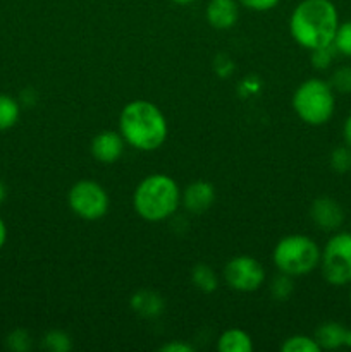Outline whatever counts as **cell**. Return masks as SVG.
I'll list each match as a JSON object with an SVG mask.
<instances>
[{
  "label": "cell",
  "mask_w": 351,
  "mask_h": 352,
  "mask_svg": "<svg viewBox=\"0 0 351 352\" xmlns=\"http://www.w3.org/2000/svg\"><path fill=\"white\" fill-rule=\"evenodd\" d=\"M339 12L332 0H301L289 19L292 40L306 50L332 45Z\"/></svg>",
  "instance_id": "obj_1"
},
{
  "label": "cell",
  "mask_w": 351,
  "mask_h": 352,
  "mask_svg": "<svg viewBox=\"0 0 351 352\" xmlns=\"http://www.w3.org/2000/svg\"><path fill=\"white\" fill-rule=\"evenodd\" d=\"M119 131L129 146L141 151L158 150L167 140V120L162 110L148 100H134L119 116Z\"/></svg>",
  "instance_id": "obj_2"
},
{
  "label": "cell",
  "mask_w": 351,
  "mask_h": 352,
  "mask_svg": "<svg viewBox=\"0 0 351 352\" xmlns=\"http://www.w3.org/2000/svg\"><path fill=\"white\" fill-rule=\"evenodd\" d=\"M181 205V191L171 175L151 174L138 184L133 195V206L147 222H162L174 215Z\"/></svg>",
  "instance_id": "obj_3"
},
{
  "label": "cell",
  "mask_w": 351,
  "mask_h": 352,
  "mask_svg": "<svg viewBox=\"0 0 351 352\" xmlns=\"http://www.w3.org/2000/svg\"><path fill=\"white\" fill-rule=\"evenodd\" d=\"M296 116L310 126H323L336 112V95L329 81L310 78L296 88L292 95Z\"/></svg>",
  "instance_id": "obj_4"
},
{
  "label": "cell",
  "mask_w": 351,
  "mask_h": 352,
  "mask_svg": "<svg viewBox=\"0 0 351 352\" xmlns=\"http://www.w3.org/2000/svg\"><path fill=\"white\" fill-rule=\"evenodd\" d=\"M320 248L312 237L303 234L286 236L275 244L274 263L281 274L289 277H303L315 270L320 265Z\"/></svg>",
  "instance_id": "obj_5"
},
{
  "label": "cell",
  "mask_w": 351,
  "mask_h": 352,
  "mask_svg": "<svg viewBox=\"0 0 351 352\" xmlns=\"http://www.w3.org/2000/svg\"><path fill=\"white\" fill-rule=\"evenodd\" d=\"M319 267L327 284L336 287L351 284V232L330 236L320 253Z\"/></svg>",
  "instance_id": "obj_6"
},
{
  "label": "cell",
  "mask_w": 351,
  "mask_h": 352,
  "mask_svg": "<svg viewBox=\"0 0 351 352\" xmlns=\"http://www.w3.org/2000/svg\"><path fill=\"white\" fill-rule=\"evenodd\" d=\"M69 208L85 220H100L109 210V195L95 181L83 179L69 189Z\"/></svg>",
  "instance_id": "obj_7"
},
{
  "label": "cell",
  "mask_w": 351,
  "mask_h": 352,
  "mask_svg": "<svg viewBox=\"0 0 351 352\" xmlns=\"http://www.w3.org/2000/svg\"><path fill=\"white\" fill-rule=\"evenodd\" d=\"M224 278L234 291L253 292L264 284L265 270L260 261L253 256L241 254L227 261L224 267Z\"/></svg>",
  "instance_id": "obj_8"
},
{
  "label": "cell",
  "mask_w": 351,
  "mask_h": 352,
  "mask_svg": "<svg viewBox=\"0 0 351 352\" xmlns=\"http://www.w3.org/2000/svg\"><path fill=\"white\" fill-rule=\"evenodd\" d=\"M310 217L319 229L336 232L344 222V210L330 196H320L310 206Z\"/></svg>",
  "instance_id": "obj_9"
},
{
  "label": "cell",
  "mask_w": 351,
  "mask_h": 352,
  "mask_svg": "<svg viewBox=\"0 0 351 352\" xmlns=\"http://www.w3.org/2000/svg\"><path fill=\"white\" fill-rule=\"evenodd\" d=\"M124 138L114 131H102L92 141V155L102 164H114L124 151Z\"/></svg>",
  "instance_id": "obj_10"
},
{
  "label": "cell",
  "mask_w": 351,
  "mask_h": 352,
  "mask_svg": "<svg viewBox=\"0 0 351 352\" xmlns=\"http://www.w3.org/2000/svg\"><path fill=\"white\" fill-rule=\"evenodd\" d=\"M215 199V189L210 182L196 181L184 189L181 196V203L188 212L200 215L212 206Z\"/></svg>",
  "instance_id": "obj_11"
},
{
  "label": "cell",
  "mask_w": 351,
  "mask_h": 352,
  "mask_svg": "<svg viewBox=\"0 0 351 352\" xmlns=\"http://www.w3.org/2000/svg\"><path fill=\"white\" fill-rule=\"evenodd\" d=\"M206 21L215 30H229L237 23L240 6L236 0H210L206 6Z\"/></svg>",
  "instance_id": "obj_12"
},
{
  "label": "cell",
  "mask_w": 351,
  "mask_h": 352,
  "mask_svg": "<svg viewBox=\"0 0 351 352\" xmlns=\"http://www.w3.org/2000/svg\"><path fill=\"white\" fill-rule=\"evenodd\" d=\"M348 336H350V329L339 322H326L315 330L313 339L320 346V349L334 351L339 347H348Z\"/></svg>",
  "instance_id": "obj_13"
},
{
  "label": "cell",
  "mask_w": 351,
  "mask_h": 352,
  "mask_svg": "<svg viewBox=\"0 0 351 352\" xmlns=\"http://www.w3.org/2000/svg\"><path fill=\"white\" fill-rule=\"evenodd\" d=\"M217 349L220 352H251L253 351V340L244 330L229 329L219 337Z\"/></svg>",
  "instance_id": "obj_14"
},
{
  "label": "cell",
  "mask_w": 351,
  "mask_h": 352,
  "mask_svg": "<svg viewBox=\"0 0 351 352\" xmlns=\"http://www.w3.org/2000/svg\"><path fill=\"white\" fill-rule=\"evenodd\" d=\"M21 107L16 98L9 95H0V131L14 127L19 120Z\"/></svg>",
  "instance_id": "obj_15"
},
{
  "label": "cell",
  "mask_w": 351,
  "mask_h": 352,
  "mask_svg": "<svg viewBox=\"0 0 351 352\" xmlns=\"http://www.w3.org/2000/svg\"><path fill=\"white\" fill-rule=\"evenodd\" d=\"M191 280H193V284H195L196 289H200L202 292H206V294H210V292L215 291L217 285H219L215 272H213L209 265H203V263L196 265V267L193 268Z\"/></svg>",
  "instance_id": "obj_16"
},
{
  "label": "cell",
  "mask_w": 351,
  "mask_h": 352,
  "mask_svg": "<svg viewBox=\"0 0 351 352\" xmlns=\"http://www.w3.org/2000/svg\"><path fill=\"white\" fill-rule=\"evenodd\" d=\"M133 308L145 316H155L160 313L162 301L158 296L145 291V292H140V294L133 296Z\"/></svg>",
  "instance_id": "obj_17"
},
{
  "label": "cell",
  "mask_w": 351,
  "mask_h": 352,
  "mask_svg": "<svg viewBox=\"0 0 351 352\" xmlns=\"http://www.w3.org/2000/svg\"><path fill=\"white\" fill-rule=\"evenodd\" d=\"M282 352H320V346L313 337L292 336L281 346Z\"/></svg>",
  "instance_id": "obj_18"
},
{
  "label": "cell",
  "mask_w": 351,
  "mask_h": 352,
  "mask_svg": "<svg viewBox=\"0 0 351 352\" xmlns=\"http://www.w3.org/2000/svg\"><path fill=\"white\" fill-rule=\"evenodd\" d=\"M332 45L337 54L351 58V19L339 23Z\"/></svg>",
  "instance_id": "obj_19"
},
{
  "label": "cell",
  "mask_w": 351,
  "mask_h": 352,
  "mask_svg": "<svg viewBox=\"0 0 351 352\" xmlns=\"http://www.w3.org/2000/svg\"><path fill=\"white\" fill-rule=\"evenodd\" d=\"M329 85L332 86L334 93L341 95H351V65H341L330 76Z\"/></svg>",
  "instance_id": "obj_20"
},
{
  "label": "cell",
  "mask_w": 351,
  "mask_h": 352,
  "mask_svg": "<svg viewBox=\"0 0 351 352\" xmlns=\"http://www.w3.org/2000/svg\"><path fill=\"white\" fill-rule=\"evenodd\" d=\"M330 168L337 174H346L351 170V148L348 144L334 148L330 153Z\"/></svg>",
  "instance_id": "obj_21"
},
{
  "label": "cell",
  "mask_w": 351,
  "mask_h": 352,
  "mask_svg": "<svg viewBox=\"0 0 351 352\" xmlns=\"http://www.w3.org/2000/svg\"><path fill=\"white\" fill-rule=\"evenodd\" d=\"M43 346L47 347L48 351L67 352L71 351L72 342H71V337H69L65 332H61V330H52V332H48L47 336H45Z\"/></svg>",
  "instance_id": "obj_22"
},
{
  "label": "cell",
  "mask_w": 351,
  "mask_h": 352,
  "mask_svg": "<svg viewBox=\"0 0 351 352\" xmlns=\"http://www.w3.org/2000/svg\"><path fill=\"white\" fill-rule=\"evenodd\" d=\"M336 54L337 52H336V48H334V45H327V47L315 48V50H312L313 67L319 69V71H323V69L330 67V64H332Z\"/></svg>",
  "instance_id": "obj_23"
},
{
  "label": "cell",
  "mask_w": 351,
  "mask_h": 352,
  "mask_svg": "<svg viewBox=\"0 0 351 352\" xmlns=\"http://www.w3.org/2000/svg\"><path fill=\"white\" fill-rule=\"evenodd\" d=\"M7 346H9V349L16 352L28 351L31 347L30 333L24 332V330H14V332L7 337Z\"/></svg>",
  "instance_id": "obj_24"
},
{
  "label": "cell",
  "mask_w": 351,
  "mask_h": 352,
  "mask_svg": "<svg viewBox=\"0 0 351 352\" xmlns=\"http://www.w3.org/2000/svg\"><path fill=\"white\" fill-rule=\"evenodd\" d=\"M272 294L275 296V299H288L292 292V282L289 275L282 274V277L275 278V282L272 284Z\"/></svg>",
  "instance_id": "obj_25"
},
{
  "label": "cell",
  "mask_w": 351,
  "mask_h": 352,
  "mask_svg": "<svg viewBox=\"0 0 351 352\" xmlns=\"http://www.w3.org/2000/svg\"><path fill=\"white\" fill-rule=\"evenodd\" d=\"M237 2L255 12H267V10L274 9L281 0H237Z\"/></svg>",
  "instance_id": "obj_26"
},
{
  "label": "cell",
  "mask_w": 351,
  "mask_h": 352,
  "mask_svg": "<svg viewBox=\"0 0 351 352\" xmlns=\"http://www.w3.org/2000/svg\"><path fill=\"white\" fill-rule=\"evenodd\" d=\"M162 352H191L193 347L189 344L182 342H169L165 346L160 347Z\"/></svg>",
  "instance_id": "obj_27"
},
{
  "label": "cell",
  "mask_w": 351,
  "mask_h": 352,
  "mask_svg": "<svg viewBox=\"0 0 351 352\" xmlns=\"http://www.w3.org/2000/svg\"><path fill=\"white\" fill-rule=\"evenodd\" d=\"M343 140L344 144H348L351 148V113L346 117V120L343 124Z\"/></svg>",
  "instance_id": "obj_28"
},
{
  "label": "cell",
  "mask_w": 351,
  "mask_h": 352,
  "mask_svg": "<svg viewBox=\"0 0 351 352\" xmlns=\"http://www.w3.org/2000/svg\"><path fill=\"white\" fill-rule=\"evenodd\" d=\"M6 241H7V226L3 222V219L0 217V250L6 246Z\"/></svg>",
  "instance_id": "obj_29"
},
{
  "label": "cell",
  "mask_w": 351,
  "mask_h": 352,
  "mask_svg": "<svg viewBox=\"0 0 351 352\" xmlns=\"http://www.w3.org/2000/svg\"><path fill=\"white\" fill-rule=\"evenodd\" d=\"M6 198H7V188H6V184H3L2 179H0V205L6 201Z\"/></svg>",
  "instance_id": "obj_30"
},
{
  "label": "cell",
  "mask_w": 351,
  "mask_h": 352,
  "mask_svg": "<svg viewBox=\"0 0 351 352\" xmlns=\"http://www.w3.org/2000/svg\"><path fill=\"white\" fill-rule=\"evenodd\" d=\"M174 3H179V6H188V3H193L195 0H172Z\"/></svg>",
  "instance_id": "obj_31"
},
{
  "label": "cell",
  "mask_w": 351,
  "mask_h": 352,
  "mask_svg": "<svg viewBox=\"0 0 351 352\" xmlns=\"http://www.w3.org/2000/svg\"><path fill=\"white\" fill-rule=\"evenodd\" d=\"M348 347L351 349V329H350V336H348Z\"/></svg>",
  "instance_id": "obj_32"
},
{
  "label": "cell",
  "mask_w": 351,
  "mask_h": 352,
  "mask_svg": "<svg viewBox=\"0 0 351 352\" xmlns=\"http://www.w3.org/2000/svg\"><path fill=\"white\" fill-rule=\"evenodd\" d=\"M350 305H351V291H350Z\"/></svg>",
  "instance_id": "obj_33"
}]
</instances>
